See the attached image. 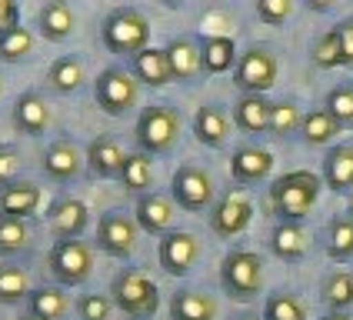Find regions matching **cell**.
Instances as JSON below:
<instances>
[{
	"mask_svg": "<svg viewBox=\"0 0 353 320\" xmlns=\"http://www.w3.org/2000/svg\"><path fill=\"white\" fill-rule=\"evenodd\" d=\"M17 320H40V317H34V314H23V317H17Z\"/></svg>",
	"mask_w": 353,
	"mask_h": 320,
	"instance_id": "cell-50",
	"label": "cell"
},
{
	"mask_svg": "<svg viewBox=\"0 0 353 320\" xmlns=\"http://www.w3.org/2000/svg\"><path fill=\"white\" fill-rule=\"evenodd\" d=\"M276 74H280V63H276V54L267 47V43H254L247 47L240 60L234 67V83L240 94H267L276 83Z\"/></svg>",
	"mask_w": 353,
	"mask_h": 320,
	"instance_id": "cell-7",
	"label": "cell"
},
{
	"mask_svg": "<svg viewBox=\"0 0 353 320\" xmlns=\"http://www.w3.org/2000/svg\"><path fill=\"white\" fill-rule=\"evenodd\" d=\"M30 250V227L27 220L0 217V257H20Z\"/></svg>",
	"mask_w": 353,
	"mask_h": 320,
	"instance_id": "cell-36",
	"label": "cell"
},
{
	"mask_svg": "<svg viewBox=\"0 0 353 320\" xmlns=\"http://www.w3.org/2000/svg\"><path fill=\"white\" fill-rule=\"evenodd\" d=\"M30 297V277L17 263H0V303H20Z\"/></svg>",
	"mask_w": 353,
	"mask_h": 320,
	"instance_id": "cell-38",
	"label": "cell"
},
{
	"mask_svg": "<svg viewBox=\"0 0 353 320\" xmlns=\"http://www.w3.org/2000/svg\"><path fill=\"white\" fill-rule=\"evenodd\" d=\"M137 220L123 210H107L97 220V247L114 260H130L137 250Z\"/></svg>",
	"mask_w": 353,
	"mask_h": 320,
	"instance_id": "cell-10",
	"label": "cell"
},
{
	"mask_svg": "<svg viewBox=\"0 0 353 320\" xmlns=\"http://www.w3.org/2000/svg\"><path fill=\"white\" fill-rule=\"evenodd\" d=\"M340 130H343V127H340V123H336L323 107H314V110H307V114H303V123H300V140H303L307 147H327Z\"/></svg>",
	"mask_w": 353,
	"mask_h": 320,
	"instance_id": "cell-32",
	"label": "cell"
},
{
	"mask_svg": "<svg viewBox=\"0 0 353 320\" xmlns=\"http://www.w3.org/2000/svg\"><path fill=\"white\" fill-rule=\"evenodd\" d=\"M37 30L43 34V40L63 43V40L74 37L77 17H74V10L63 0H47V3H40V10H37Z\"/></svg>",
	"mask_w": 353,
	"mask_h": 320,
	"instance_id": "cell-23",
	"label": "cell"
},
{
	"mask_svg": "<svg viewBox=\"0 0 353 320\" xmlns=\"http://www.w3.org/2000/svg\"><path fill=\"white\" fill-rule=\"evenodd\" d=\"M170 200L187 214H203L214 203V177L196 163H180L170 177Z\"/></svg>",
	"mask_w": 353,
	"mask_h": 320,
	"instance_id": "cell-9",
	"label": "cell"
},
{
	"mask_svg": "<svg viewBox=\"0 0 353 320\" xmlns=\"http://www.w3.org/2000/svg\"><path fill=\"white\" fill-rule=\"evenodd\" d=\"M216 300L207 290L183 287L170 297V320H216Z\"/></svg>",
	"mask_w": 353,
	"mask_h": 320,
	"instance_id": "cell-27",
	"label": "cell"
},
{
	"mask_svg": "<svg viewBox=\"0 0 353 320\" xmlns=\"http://www.w3.org/2000/svg\"><path fill=\"white\" fill-rule=\"evenodd\" d=\"M74 310H77V320H110L114 300L110 294H80Z\"/></svg>",
	"mask_w": 353,
	"mask_h": 320,
	"instance_id": "cell-42",
	"label": "cell"
},
{
	"mask_svg": "<svg viewBox=\"0 0 353 320\" xmlns=\"http://www.w3.org/2000/svg\"><path fill=\"white\" fill-rule=\"evenodd\" d=\"M120 187L123 190H130V194H150V187H154V163H150V157L147 154H140V150H134V154H127V160H123V170H120Z\"/></svg>",
	"mask_w": 353,
	"mask_h": 320,
	"instance_id": "cell-33",
	"label": "cell"
},
{
	"mask_svg": "<svg viewBox=\"0 0 353 320\" xmlns=\"http://www.w3.org/2000/svg\"><path fill=\"white\" fill-rule=\"evenodd\" d=\"M27 303H30V314L40 320H67V314H70V297L60 283H47V287L30 290Z\"/></svg>",
	"mask_w": 353,
	"mask_h": 320,
	"instance_id": "cell-30",
	"label": "cell"
},
{
	"mask_svg": "<svg viewBox=\"0 0 353 320\" xmlns=\"http://www.w3.org/2000/svg\"><path fill=\"white\" fill-rule=\"evenodd\" d=\"M47 220H50V230L57 240H80L90 223V210L77 197H57L47 210Z\"/></svg>",
	"mask_w": 353,
	"mask_h": 320,
	"instance_id": "cell-15",
	"label": "cell"
},
{
	"mask_svg": "<svg viewBox=\"0 0 353 320\" xmlns=\"http://www.w3.org/2000/svg\"><path fill=\"white\" fill-rule=\"evenodd\" d=\"M20 27V7L14 0H0V37Z\"/></svg>",
	"mask_w": 353,
	"mask_h": 320,
	"instance_id": "cell-46",
	"label": "cell"
},
{
	"mask_svg": "<svg viewBox=\"0 0 353 320\" xmlns=\"http://www.w3.org/2000/svg\"><path fill=\"white\" fill-rule=\"evenodd\" d=\"M40 207V187L30 180H14L7 187H0V217H34Z\"/></svg>",
	"mask_w": 353,
	"mask_h": 320,
	"instance_id": "cell-24",
	"label": "cell"
},
{
	"mask_svg": "<svg viewBox=\"0 0 353 320\" xmlns=\"http://www.w3.org/2000/svg\"><path fill=\"white\" fill-rule=\"evenodd\" d=\"M307 247H310V237H307L303 223H276L274 230H270V250L283 263L303 260L307 257Z\"/></svg>",
	"mask_w": 353,
	"mask_h": 320,
	"instance_id": "cell-29",
	"label": "cell"
},
{
	"mask_svg": "<svg viewBox=\"0 0 353 320\" xmlns=\"http://www.w3.org/2000/svg\"><path fill=\"white\" fill-rule=\"evenodd\" d=\"M323 183L334 194H353V143H334L323 157Z\"/></svg>",
	"mask_w": 353,
	"mask_h": 320,
	"instance_id": "cell-26",
	"label": "cell"
},
{
	"mask_svg": "<svg viewBox=\"0 0 353 320\" xmlns=\"http://www.w3.org/2000/svg\"><path fill=\"white\" fill-rule=\"evenodd\" d=\"M320 320H353V317H350V314H343V310H327Z\"/></svg>",
	"mask_w": 353,
	"mask_h": 320,
	"instance_id": "cell-47",
	"label": "cell"
},
{
	"mask_svg": "<svg viewBox=\"0 0 353 320\" xmlns=\"http://www.w3.org/2000/svg\"><path fill=\"white\" fill-rule=\"evenodd\" d=\"M250 220H254V200L247 197L240 187H230V190L210 207V230L223 240L240 237V234L250 227Z\"/></svg>",
	"mask_w": 353,
	"mask_h": 320,
	"instance_id": "cell-11",
	"label": "cell"
},
{
	"mask_svg": "<svg viewBox=\"0 0 353 320\" xmlns=\"http://www.w3.org/2000/svg\"><path fill=\"white\" fill-rule=\"evenodd\" d=\"M20 174V150L14 143H0V187L14 183Z\"/></svg>",
	"mask_w": 353,
	"mask_h": 320,
	"instance_id": "cell-44",
	"label": "cell"
},
{
	"mask_svg": "<svg viewBox=\"0 0 353 320\" xmlns=\"http://www.w3.org/2000/svg\"><path fill=\"white\" fill-rule=\"evenodd\" d=\"M176 203L167 194H157V190H150V194H140L137 197V207H134V220H137V227L143 234H154V237H163V234H170V223H174V210Z\"/></svg>",
	"mask_w": 353,
	"mask_h": 320,
	"instance_id": "cell-17",
	"label": "cell"
},
{
	"mask_svg": "<svg viewBox=\"0 0 353 320\" xmlns=\"http://www.w3.org/2000/svg\"><path fill=\"white\" fill-rule=\"evenodd\" d=\"M10 123H14V130L23 134V137H40V134L50 127V103H47L43 94H37V90H23V94L14 100Z\"/></svg>",
	"mask_w": 353,
	"mask_h": 320,
	"instance_id": "cell-16",
	"label": "cell"
},
{
	"mask_svg": "<svg viewBox=\"0 0 353 320\" xmlns=\"http://www.w3.org/2000/svg\"><path fill=\"white\" fill-rule=\"evenodd\" d=\"M47 267L60 287H80L94 274V250L87 240H57L50 247Z\"/></svg>",
	"mask_w": 353,
	"mask_h": 320,
	"instance_id": "cell-8",
	"label": "cell"
},
{
	"mask_svg": "<svg viewBox=\"0 0 353 320\" xmlns=\"http://www.w3.org/2000/svg\"><path fill=\"white\" fill-rule=\"evenodd\" d=\"M323 250L336 263H347L353 257V217L350 214L330 217L327 230H323Z\"/></svg>",
	"mask_w": 353,
	"mask_h": 320,
	"instance_id": "cell-31",
	"label": "cell"
},
{
	"mask_svg": "<svg viewBox=\"0 0 353 320\" xmlns=\"http://www.w3.org/2000/svg\"><path fill=\"white\" fill-rule=\"evenodd\" d=\"M256 20L267 23V27H280L283 20L294 14V3L290 0H256Z\"/></svg>",
	"mask_w": 353,
	"mask_h": 320,
	"instance_id": "cell-43",
	"label": "cell"
},
{
	"mask_svg": "<svg viewBox=\"0 0 353 320\" xmlns=\"http://www.w3.org/2000/svg\"><path fill=\"white\" fill-rule=\"evenodd\" d=\"M347 214L353 217V194H350V200H347Z\"/></svg>",
	"mask_w": 353,
	"mask_h": 320,
	"instance_id": "cell-49",
	"label": "cell"
},
{
	"mask_svg": "<svg viewBox=\"0 0 353 320\" xmlns=\"http://www.w3.org/2000/svg\"><path fill=\"white\" fill-rule=\"evenodd\" d=\"M157 260L170 277H187L194 270V263L200 260V240L190 230H170V234L160 237Z\"/></svg>",
	"mask_w": 353,
	"mask_h": 320,
	"instance_id": "cell-12",
	"label": "cell"
},
{
	"mask_svg": "<svg viewBox=\"0 0 353 320\" xmlns=\"http://www.w3.org/2000/svg\"><path fill=\"white\" fill-rule=\"evenodd\" d=\"M94 100H97V107L103 114H110V117H123V114H130L134 107H137L140 100V83L134 80V74L127 70V67H103L94 80Z\"/></svg>",
	"mask_w": 353,
	"mask_h": 320,
	"instance_id": "cell-6",
	"label": "cell"
},
{
	"mask_svg": "<svg viewBox=\"0 0 353 320\" xmlns=\"http://www.w3.org/2000/svg\"><path fill=\"white\" fill-rule=\"evenodd\" d=\"M0 97H3V77H0Z\"/></svg>",
	"mask_w": 353,
	"mask_h": 320,
	"instance_id": "cell-51",
	"label": "cell"
},
{
	"mask_svg": "<svg viewBox=\"0 0 353 320\" xmlns=\"http://www.w3.org/2000/svg\"><path fill=\"white\" fill-rule=\"evenodd\" d=\"M220 287L230 300H240V303L254 300L263 290V260H260V254L243 250V247L230 250L220 263Z\"/></svg>",
	"mask_w": 353,
	"mask_h": 320,
	"instance_id": "cell-5",
	"label": "cell"
},
{
	"mask_svg": "<svg viewBox=\"0 0 353 320\" xmlns=\"http://www.w3.org/2000/svg\"><path fill=\"white\" fill-rule=\"evenodd\" d=\"M83 160L87 157L80 154V147L74 140L60 137L47 143V150L40 157V167H43V174L54 183H74L80 177V170H83Z\"/></svg>",
	"mask_w": 353,
	"mask_h": 320,
	"instance_id": "cell-13",
	"label": "cell"
},
{
	"mask_svg": "<svg viewBox=\"0 0 353 320\" xmlns=\"http://www.w3.org/2000/svg\"><path fill=\"white\" fill-rule=\"evenodd\" d=\"M100 40L110 54L117 57H137L150 47V20L140 14L137 7H114L107 17H103V27H100Z\"/></svg>",
	"mask_w": 353,
	"mask_h": 320,
	"instance_id": "cell-2",
	"label": "cell"
},
{
	"mask_svg": "<svg viewBox=\"0 0 353 320\" xmlns=\"http://www.w3.org/2000/svg\"><path fill=\"white\" fill-rule=\"evenodd\" d=\"M163 54L170 60V74L176 83H194L203 77V60H200V47L196 37H170Z\"/></svg>",
	"mask_w": 353,
	"mask_h": 320,
	"instance_id": "cell-18",
	"label": "cell"
},
{
	"mask_svg": "<svg viewBox=\"0 0 353 320\" xmlns=\"http://www.w3.org/2000/svg\"><path fill=\"white\" fill-rule=\"evenodd\" d=\"M230 320H263V317H256V314H240V317H230Z\"/></svg>",
	"mask_w": 353,
	"mask_h": 320,
	"instance_id": "cell-48",
	"label": "cell"
},
{
	"mask_svg": "<svg viewBox=\"0 0 353 320\" xmlns=\"http://www.w3.org/2000/svg\"><path fill=\"white\" fill-rule=\"evenodd\" d=\"M340 37V54H343V67H353V17L340 20L334 27Z\"/></svg>",
	"mask_w": 353,
	"mask_h": 320,
	"instance_id": "cell-45",
	"label": "cell"
},
{
	"mask_svg": "<svg viewBox=\"0 0 353 320\" xmlns=\"http://www.w3.org/2000/svg\"><path fill=\"white\" fill-rule=\"evenodd\" d=\"M47 83H50V90L70 97L87 83V63L77 54H63V57H57L47 67Z\"/></svg>",
	"mask_w": 353,
	"mask_h": 320,
	"instance_id": "cell-28",
	"label": "cell"
},
{
	"mask_svg": "<svg viewBox=\"0 0 353 320\" xmlns=\"http://www.w3.org/2000/svg\"><path fill=\"white\" fill-rule=\"evenodd\" d=\"M30 54H34V34L23 23L0 37V60L3 63H27Z\"/></svg>",
	"mask_w": 353,
	"mask_h": 320,
	"instance_id": "cell-39",
	"label": "cell"
},
{
	"mask_svg": "<svg viewBox=\"0 0 353 320\" xmlns=\"http://www.w3.org/2000/svg\"><path fill=\"white\" fill-rule=\"evenodd\" d=\"M320 187H323V177H316L314 170H290L276 177L267 187V200L276 223H303L320 197Z\"/></svg>",
	"mask_w": 353,
	"mask_h": 320,
	"instance_id": "cell-1",
	"label": "cell"
},
{
	"mask_svg": "<svg viewBox=\"0 0 353 320\" xmlns=\"http://www.w3.org/2000/svg\"><path fill=\"white\" fill-rule=\"evenodd\" d=\"M123 160H127V154H123V147L110 134H100V137H94L87 143V167H90L94 177H100V180L120 177Z\"/></svg>",
	"mask_w": 353,
	"mask_h": 320,
	"instance_id": "cell-21",
	"label": "cell"
},
{
	"mask_svg": "<svg viewBox=\"0 0 353 320\" xmlns=\"http://www.w3.org/2000/svg\"><path fill=\"white\" fill-rule=\"evenodd\" d=\"M110 300L130 320H150L160 307V290L140 267H123L110 283Z\"/></svg>",
	"mask_w": 353,
	"mask_h": 320,
	"instance_id": "cell-3",
	"label": "cell"
},
{
	"mask_svg": "<svg viewBox=\"0 0 353 320\" xmlns=\"http://www.w3.org/2000/svg\"><path fill=\"white\" fill-rule=\"evenodd\" d=\"M263 320H307V307L303 300L290 294V290H274L263 300Z\"/></svg>",
	"mask_w": 353,
	"mask_h": 320,
	"instance_id": "cell-37",
	"label": "cell"
},
{
	"mask_svg": "<svg viewBox=\"0 0 353 320\" xmlns=\"http://www.w3.org/2000/svg\"><path fill=\"white\" fill-rule=\"evenodd\" d=\"M134 134H137L140 154L163 157V154L174 150L176 140H180V114L170 103H150V107L140 110Z\"/></svg>",
	"mask_w": 353,
	"mask_h": 320,
	"instance_id": "cell-4",
	"label": "cell"
},
{
	"mask_svg": "<svg viewBox=\"0 0 353 320\" xmlns=\"http://www.w3.org/2000/svg\"><path fill=\"white\" fill-rule=\"evenodd\" d=\"M130 74L137 83L143 87H150V90H160V87H167L174 74H170V60L163 54V47H147L143 54L130 60Z\"/></svg>",
	"mask_w": 353,
	"mask_h": 320,
	"instance_id": "cell-25",
	"label": "cell"
},
{
	"mask_svg": "<svg viewBox=\"0 0 353 320\" xmlns=\"http://www.w3.org/2000/svg\"><path fill=\"white\" fill-rule=\"evenodd\" d=\"M274 170V154L267 147H256V143H243L236 147L234 157H230V177L236 187H247V183H263Z\"/></svg>",
	"mask_w": 353,
	"mask_h": 320,
	"instance_id": "cell-14",
	"label": "cell"
},
{
	"mask_svg": "<svg viewBox=\"0 0 353 320\" xmlns=\"http://www.w3.org/2000/svg\"><path fill=\"white\" fill-rule=\"evenodd\" d=\"M310 60H314V67H320V70H334V67H343L340 37H336L334 27L314 37V43H310Z\"/></svg>",
	"mask_w": 353,
	"mask_h": 320,
	"instance_id": "cell-40",
	"label": "cell"
},
{
	"mask_svg": "<svg viewBox=\"0 0 353 320\" xmlns=\"http://www.w3.org/2000/svg\"><path fill=\"white\" fill-rule=\"evenodd\" d=\"M196 47H200V60H203V74H214V77L234 70L240 60L234 37H227V34H196Z\"/></svg>",
	"mask_w": 353,
	"mask_h": 320,
	"instance_id": "cell-20",
	"label": "cell"
},
{
	"mask_svg": "<svg viewBox=\"0 0 353 320\" xmlns=\"http://www.w3.org/2000/svg\"><path fill=\"white\" fill-rule=\"evenodd\" d=\"M270 110H274V100L260 97V94H240L234 103V127L254 137L270 134Z\"/></svg>",
	"mask_w": 353,
	"mask_h": 320,
	"instance_id": "cell-22",
	"label": "cell"
},
{
	"mask_svg": "<svg viewBox=\"0 0 353 320\" xmlns=\"http://www.w3.org/2000/svg\"><path fill=\"white\" fill-rule=\"evenodd\" d=\"M230 127H234V117L220 107V103H203L196 107L194 114V137L210 147V150H220L227 137H230Z\"/></svg>",
	"mask_w": 353,
	"mask_h": 320,
	"instance_id": "cell-19",
	"label": "cell"
},
{
	"mask_svg": "<svg viewBox=\"0 0 353 320\" xmlns=\"http://www.w3.org/2000/svg\"><path fill=\"white\" fill-rule=\"evenodd\" d=\"M300 123H303V110L294 97H283L274 103L270 110V137L276 140H290L300 134Z\"/></svg>",
	"mask_w": 353,
	"mask_h": 320,
	"instance_id": "cell-35",
	"label": "cell"
},
{
	"mask_svg": "<svg viewBox=\"0 0 353 320\" xmlns=\"http://www.w3.org/2000/svg\"><path fill=\"white\" fill-rule=\"evenodd\" d=\"M323 110L340 123V127H353V83H336L323 100Z\"/></svg>",
	"mask_w": 353,
	"mask_h": 320,
	"instance_id": "cell-41",
	"label": "cell"
},
{
	"mask_svg": "<svg viewBox=\"0 0 353 320\" xmlns=\"http://www.w3.org/2000/svg\"><path fill=\"white\" fill-rule=\"evenodd\" d=\"M320 300L327 310H350L353 307V274L350 270H334L320 283Z\"/></svg>",
	"mask_w": 353,
	"mask_h": 320,
	"instance_id": "cell-34",
	"label": "cell"
}]
</instances>
